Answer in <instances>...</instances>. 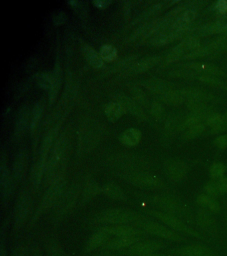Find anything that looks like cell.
I'll list each match as a JSON object with an SVG mask.
<instances>
[{
    "label": "cell",
    "mask_w": 227,
    "mask_h": 256,
    "mask_svg": "<svg viewBox=\"0 0 227 256\" xmlns=\"http://www.w3.org/2000/svg\"><path fill=\"white\" fill-rule=\"evenodd\" d=\"M198 220L199 224L204 228H211L215 224L213 218L207 213L199 214Z\"/></svg>",
    "instance_id": "obj_24"
},
{
    "label": "cell",
    "mask_w": 227,
    "mask_h": 256,
    "mask_svg": "<svg viewBox=\"0 0 227 256\" xmlns=\"http://www.w3.org/2000/svg\"><path fill=\"white\" fill-rule=\"evenodd\" d=\"M34 256H41L39 255V254H35Z\"/></svg>",
    "instance_id": "obj_35"
},
{
    "label": "cell",
    "mask_w": 227,
    "mask_h": 256,
    "mask_svg": "<svg viewBox=\"0 0 227 256\" xmlns=\"http://www.w3.org/2000/svg\"><path fill=\"white\" fill-rule=\"evenodd\" d=\"M225 172L226 167L224 164L221 163L214 164L210 168V175L214 180H218L225 177Z\"/></svg>",
    "instance_id": "obj_18"
},
{
    "label": "cell",
    "mask_w": 227,
    "mask_h": 256,
    "mask_svg": "<svg viewBox=\"0 0 227 256\" xmlns=\"http://www.w3.org/2000/svg\"><path fill=\"white\" fill-rule=\"evenodd\" d=\"M109 236L106 229L99 230L96 234L92 236L87 244L86 250L88 252L93 251L97 248L100 247L106 241L107 238Z\"/></svg>",
    "instance_id": "obj_13"
},
{
    "label": "cell",
    "mask_w": 227,
    "mask_h": 256,
    "mask_svg": "<svg viewBox=\"0 0 227 256\" xmlns=\"http://www.w3.org/2000/svg\"><path fill=\"white\" fill-rule=\"evenodd\" d=\"M109 256V255H100V256Z\"/></svg>",
    "instance_id": "obj_34"
},
{
    "label": "cell",
    "mask_w": 227,
    "mask_h": 256,
    "mask_svg": "<svg viewBox=\"0 0 227 256\" xmlns=\"http://www.w3.org/2000/svg\"><path fill=\"white\" fill-rule=\"evenodd\" d=\"M209 125L213 128V131L219 133L227 130V119L221 116H215L210 118Z\"/></svg>",
    "instance_id": "obj_17"
},
{
    "label": "cell",
    "mask_w": 227,
    "mask_h": 256,
    "mask_svg": "<svg viewBox=\"0 0 227 256\" xmlns=\"http://www.w3.org/2000/svg\"><path fill=\"white\" fill-rule=\"evenodd\" d=\"M103 193L111 199L115 200H124L125 195L123 190L121 189L118 185L115 183H109L106 184L103 187Z\"/></svg>",
    "instance_id": "obj_14"
},
{
    "label": "cell",
    "mask_w": 227,
    "mask_h": 256,
    "mask_svg": "<svg viewBox=\"0 0 227 256\" xmlns=\"http://www.w3.org/2000/svg\"><path fill=\"white\" fill-rule=\"evenodd\" d=\"M117 56V50L113 46L109 45H104L101 48V57L103 60L107 61H112Z\"/></svg>",
    "instance_id": "obj_19"
},
{
    "label": "cell",
    "mask_w": 227,
    "mask_h": 256,
    "mask_svg": "<svg viewBox=\"0 0 227 256\" xmlns=\"http://www.w3.org/2000/svg\"><path fill=\"white\" fill-rule=\"evenodd\" d=\"M177 253L181 256H219L214 250L201 245L185 246L179 249Z\"/></svg>",
    "instance_id": "obj_8"
},
{
    "label": "cell",
    "mask_w": 227,
    "mask_h": 256,
    "mask_svg": "<svg viewBox=\"0 0 227 256\" xmlns=\"http://www.w3.org/2000/svg\"><path fill=\"white\" fill-rule=\"evenodd\" d=\"M105 229L109 236H115L117 237H139L142 234L139 230L127 225L107 227Z\"/></svg>",
    "instance_id": "obj_9"
},
{
    "label": "cell",
    "mask_w": 227,
    "mask_h": 256,
    "mask_svg": "<svg viewBox=\"0 0 227 256\" xmlns=\"http://www.w3.org/2000/svg\"><path fill=\"white\" fill-rule=\"evenodd\" d=\"M139 242V237H117L107 242L106 248L111 250H121L131 247Z\"/></svg>",
    "instance_id": "obj_11"
},
{
    "label": "cell",
    "mask_w": 227,
    "mask_h": 256,
    "mask_svg": "<svg viewBox=\"0 0 227 256\" xmlns=\"http://www.w3.org/2000/svg\"><path fill=\"white\" fill-rule=\"evenodd\" d=\"M102 218L103 220L107 223L119 224V225L135 224L140 226L145 220L142 216L123 208H115V209L107 210L105 213H103Z\"/></svg>",
    "instance_id": "obj_2"
},
{
    "label": "cell",
    "mask_w": 227,
    "mask_h": 256,
    "mask_svg": "<svg viewBox=\"0 0 227 256\" xmlns=\"http://www.w3.org/2000/svg\"><path fill=\"white\" fill-rule=\"evenodd\" d=\"M140 226L147 234L162 238V239L177 242H182L185 240V238H183L182 235L171 230L164 224L145 220Z\"/></svg>",
    "instance_id": "obj_3"
},
{
    "label": "cell",
    "mask_w": 227,
    "mask_h": 256,
    "mask_svg": "<svg viewBox=\"0 0 227 256\" xmlns=\"http://www.w3.org/2000/svg\"><path fill=\"white\" fill-rule=\"evenodd\" d=\"M203 131H204V127H203L202 124L198 123L189 127V131L187 134L189 138H195L202 133Z\"/></svg>",
    "instance_id": "obj_25"
},
{
    "label": "cell",
    "mask_w": 227,
    "mask_h": 256,
    "mask_svg": "<svg viewBox=\"0 0 227 256\" xmlns=\"http://www.w3.org/2000/svg\"><path fill=\"white\" fill-rule=\"evenodd\" d=\"M205 191L207 195L213 198H216L221 196L215 180L207 182L206 185L205 186Z\"/></svg>",
    "instance_id": "obj_22"
},
{
    "label": "cell",
    "mask_w": 227,
    "mask_h": 256,
    "mask_svg": "<svg viewBox=\"0 0 227 256\" xmlns=\"http://www.w3.org/2000/svg\"><path fill=\"white\" fill-rule=\"evenodd\" d=\"M166 247L165 242L159 240H145L138 242L131 246L127 250V254L132 256L145 255V254L155 253Z\"/></svg>",
    "instance_id": "obj_6"
},
{
    "label": "cell",
    "mask_w": 227,
    "mask_h": 256,
    "mask_svg": "<svg viewBox=\"0 0 227 256\" xmlns=\"http://www.w3.org/2000/svg\"><path fill=\"white\" fill-rule=\"evenodd\" d=\"M23 198L20 205L18 206V210H17V218L19 221L25 219L26 214H27V210L29 209V202L27 200V198Z\"/></svg>",
    "instance_id": "obj_23"
},
{
    "label": "cell",
    "mask_w": 227,
    "mask_h": 256,
    "mask_svg": "<svg viewBox=\"0 0 227 256\" xmlns=\"http://www.w3.org/2000/svg\"><path fill=\"white\" fill-rule=\"evenodd\" d=\"M141 137V134L139 130L131 128L123 133L121 137V141L125 145L134 146L140 141Z\"/></svg>",
    "instance_id": "obj_15"
},
{
    "label": "cell",
    "mask_w": 227,
    "mask_h": 256,
    "mask_svg": "<svg viewBox=\"0 0 227 256\" xmlns=\"http://www.w3.org/2000/svg\"><path fill=\"white\" fill-rule=\"evenodd\" d=\"M153 204L157 207L160 208L163 212L177 216L186 217L188 214V211L186 208L178 200L169 196H157L153 198Z\"/></svg>",
    "instance_id": "obj_4"
},
{
    "label": "cell",
    "mask_w": 227,
    "mask_h": 256,
    "mask_svg": "<svg viewBox=\"0 0 227 256\" xmlns=\"http://www.w3.org/2000/svg\"><path fill=\"white\" fill-rule=\"evenodd\" d=\"M149 214L153 217L157 218L161 223L164 224L167 227L170 228L173 231L183 234V235H188L193 236L195 238H201V234L197 232L196 230L191 228L190 226L187 225L177 216L171 215V214L165 213L159 210H150Z\"/></svg>",
    "instance_id": "obj_1"
},
{
    "label": "cell",
    "mask_w": 227,
    "mask_h": 256,
    "mask_svg": "<svg viewBox=\"0 0 227 256\" xmlns=\"http://www.w3.org/2000/svg\"><path fill=\"white\" fill-rule=\"evenodd\" d=\"M111 3L110 1H94L95 6H98V7H105V6H108Z\"/></svg>",
    "instance_id": "obj_31"
},
{
    "label": "cell",
    "mask_w": 227,
    "mask_h": 256,
    "mask_svg": "<svg viewBox=\"0 0 227 256\" xmlns=\"http://www.w3.org/2000/svg\"><path fill=\"white\" fill-rule=\"evenodd\" d=\"M216 7L221 13H225L227 12V1H219L217 2Z\"/></svg>",
    "instance_id": "obj_30"
},
{
    "label": "cell",
    "mask_w": 227,
    "mask_h": 256,
    "mask_svg": "<svg viewBox=\"0 0 227 256\" xmlns=\"http://www.w3.org/2000/svg\"><path fill=\"white\" fill-rule=\"evenodd\" d=\"M83 54L86 58L87 61L91 66L95 68H101L103 65V59L99 57L97 52L89 46H85L83 48Z\"/></svg>",
    "instance_id": "obj_16"
},
{
    "label": "cell",
    "mask_w": 227,
    "mask_h": 256,
    "mask_svg": "<svg viewBox=\"0 0 227 256\" xmlns=\"http://www.w3.org/2000/svg\"><path fill=\"white\" fill-rule=\"evenodd\" d=\"M193 19H194V14H193L191 12H187L184 15L181 16L178 21L176 22L175 28L179 30H183V28H186Z\"/></svg>",
    "instance_id": "obj_21"
},
{
    "label": "cell",
    "mask_w": 227,
    "mask_h": 256,
    "mask_svg": "<svg viewBox=\"0 0 227 256\" xmlns=\"http://www.w3.org/2000/svg\"><path fill=\"white\" fill-rule=\"evenodd\" d=\"M63 186V180L61 178H57L54 182H53L52 186H51L50 189L47 192L46 196H45L43 200V207L49 208L53 203H54L59 194L60 193L62 190Z\"/></svg>",
    "instance_id": "obj_10"
},
{
    "label": "cell",
    "mask_w": 227,
    "mask_h": 256,
    "mask_svg": "<svg viewBox=\"0 0 227 256\" xmlns=\"http://www.w3.org/2000/svg\"><path fill=\"white\" fill-rule=\"evenodd\" d=\"M125 180L137 187L147 188V189H156L162 187L163 182L160 178L152 174L145 172H133L125 174Z\"/></svg>",
    "instance_id": "obj_5"
},
{
    "label": "cell",
    "mask_w": 227,
    "mask_h": 256,
    "mask_svg": "<svg viewBox=\"0 0 227 256\" xmlns=\"http://www.w3.org/2000/svg\"><path fill=\"white\" fill-rule=\"evenodd\" d=\"M215 145L220 149H225L227 148V134L222 135L217 138L215 142Z\"/></svg>",
    "instance_id": "obj_27"
},
{
    "label": "cell",
    "mask_w": 227,
    "mask_h": 256,
    "mask_svg": "<svg viewBox=\"0 0 227 256\" xmlns=\"http://www.w3.org/2000/svg\"><path fill=\"white\" fill-rule=\"evenodd\" d=\"M197 202L201 207L212 213L216 214L220 211L221 206L219 202L215 198L206 194L199 195L197 198Z\"/></svg>",
    "instance_id": "obj_12"
},
{
    "label": "cell",
    "mask_w": 227,
    "mask_h": 256,
    "mask_svg": "<svg viewBox=\"0 0 227 256\" xmlns=\"http://www.w3.org/2000/svg\"><path fill=\"white\" fill-rule=\"evenodd\" d=\"M217 185L218 186L221 195L227 193V178L223 177L218 180H215Z\"/></svg>",
    "instance_id": "obj_26"
},
{
    "label": "cell",
    "mask_w": 227,
    "mask_h": 256,
    "mask_svg": "<svg viewBox=\"0 0 227 256\" xmlns=\"http://www.w3.org/2000/svg\"><path fill=\"white\" fill-rule=\"evenodd\" d=\"M49 256H67L59 246H53L49 250Z\"/></svg>",
    "instance_id": "obj_28"
},
{
    "label": "cell",
    "mask_w": 227,
    "mask_h": 256,
    "mask_svg": "<svg viewBox=\"0 0 227 256\" xmlns=\"http://www.w3.org/2000/svg\"><path fill=\"white\" fill-rule=\"evenodd\" d=\"M171 256L169 255H167V254H161V253H152L149 254H145V255H141V256Z\"/></svg>",
    "instance_id": "obj_32"
},
{
    "label": "cell",
    "mask_w": 227,
    "mask_h": 256,
    "mask_svg": "<svg viewBox=\"0 0 227 256\" xmlns=\"http://www.w3.org/2000/svg\"><path fill=\"white\" fill-rule=\"evenodd\" d=\"M107 116L111 120L117 119L120 116L121 114V108L119 104L115 103H111L107 105L106 107Z\"/></svg>",
    "instance_id": "obj_20"
},
{
    "label": "cell",
    "mask_w": 227,
    "mask_h": 256,
    "mask_svg": "<svg viewBox=\"0 0 227 256\" xmlns=\"http://www.w3.org/2000/svg\"><path fill=\"white\" fill-rule=\"evenodd\" d=\"M41 111H42V105L40 103L37 104L35 106L34 110H33V117H32V125H34L36 123L37 119H39V116L41 115Z\"/></svg>",
    "instance_id": "obj_29"
},
{
    "label": "cell",
    "mask_w": 227,
    "mask_h": 256,
    "mask_svg": "<svg viewBox=\"0 0 227 256\" xmlns=\"http://www.w3.org/2000/svg\"><path fill=\"white\" fill-rule=\"evenodd\" d=\"M165 172L171 181L181 182L187 176V166L183 162L172 161L167 164Z\"/></svg>",
    "instance_id": "obj_7"
},
{
    "label": "cell",
    "mask_w": 227,
    "mask_h": 256,
    "mask_svg": "<svg viewBox=\"0 0 227 256\" xmlns=\"http://www.w3.org/2000/svg\"><path fill=\"white\" fill-rule=\"evenodd\" d=\"M15 256H25V254L23 252H17L16 254H15Z\"/></svg>",
    "instance_id": "obj_33"
}]
</instances>
